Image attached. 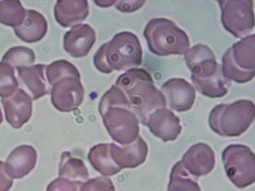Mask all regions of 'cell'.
<instances>
[{"label": "cell", "instance_id": "4316f807", "mask_svg": "<svg viewBox=\"0 0 255 191\" xmlns=\"http://www.w3.org/2000/svg\"><path fill=\"white\" fill-rule=\"evenodd\" d=\"M80 191H116L112 180L106 177L89 179L84 183Z\"/></svg>", "mask_w": 255, "mask_h": 191}, {"label": "cell", "instance_id": "ffe728a7", "mask_svg": "<svg viewBox=\"0 0 255 191\" xmlns=\"http://www.w3.org/2000/svg\"><path fill=\"white\" fill-rule=\"evenodd\" d=\"M16 36L23 42L32 43L41 40L46 35L47 22L44 16L34 9H26L20 23L13 28Z\"/></svg>", "mask_w": 255, "mask_h": 191}, {"label": "cell", "instance_id": "44dd1931", "mask_svg": "<svg viewBox=\"0 0 255 191\" xmlns=\"http://www.w3.org/2000/svg\"><path fill=\"white\" fill-rule=\"evenodd\" d=\"M88 159L93 167L104 176L115 175L122 170L112 159L108 143H100L92 147Z\"/></svg>", "mask_w": 255, "mask_h": 191}, {"label": "cell", "instance_id": "30bf717a", "mask_svg": "<svg viewBox=\"0 0 255 191\" xmlns=\"http://www.w3.org/2000/svg\"><path fill=\"white\" fill-rule=\"evenodd\" d=\"M217 2L221 10L223 26L235 37H244L254 29L253 0H223Z\"/></svg>", "mask_w": 255, "mask_h": 191}, {"label": "cell", "instance_id": "1f68e13d", "mask_svg": "<svg viewBox=\"0 0 255 191\" xmlns=\"http://www.w3.org/2000/svg\"><path fill=\"white\" fill-rule=\"evenodd\" d=\"M2 120H3V118H2V112H1V109L0 108V124L1 123V122H2Z\"/></svg>", "mask_w": 255, "mask_h": 191}, {"label": "cell", "instance_id": "5b68a950", "mask_svg": "<svg viewBox=\"0 0 255 191\" xmlns=\"http://www.w3.org/2000/svg\"><path fill=\"white\" fill-rule=\"evenodd\" d=\"M142 55L137 36L130 32L123 31L99 47L94 56L93 63L99 71L109 74L114 70L136 68L142 63Z\"/></svg>", "mask_w": 255, "mask_h": 191}, {"label": "cell", "instance_id": "f1b7e54d", "mask_svg": "<svg viewBox=\"0 0 255 191\" xmlns=\"http://www.w3.org/2000/svg\"><path fill=\"white\" fill-rule=\"evenodd\" d=\"M146 2L145 0H116V8L123 13H130L141 8Z\"/></svg>", "mask_w": 255, "mask_h": 191}, {"label": "cell", "instance_id": "603a6c76", "mask_svg": "<svg viewBox=\"0 0 255 191\" xmlns=\"http://www.w3.org/2000/svg\"><path fill=\"white\" fill-rule=\"evenodd\" d=\"M196 179L178 161L171 170L167 191H201Z\"/></svg>", "mask_w": 255, "mask_h": 191}, {"label": "cell", "instance_id": "4fadbf2b", "mask_svg": "<svg viewBox=\"0 0 255 191\" xmlns=\"http://www.w3.org/2000/svg\"><path fill=\"white\" fill-rule=\"evenodd\" d=\"M183 168L197 179L210 173L215 164V153L204 143H197L191 146L180 161Z\"/></svg>", "mask_w": 255, "mask_h": 191}, {"label": "cell", "instance_id": "cb8c5ba5", "mask_svg": "<svg viewBox=\"0 0 255 191\" xmlns=\"http://www.w3.org/2000/svg\"><path fill=\"white\" fill-rule=\"evenodd\" d=\"M25 10L19 0H0V23L12 28L17 26L21 22Z\"/></svg>", "mask_w": 255, "mask_h": 191}, {"label": "cell", "instance_id": "5bb4252c", "mask_svg": "<svg viewBox=\"0 0 255 191\" xmlns=\"http://www.w3.org/2000/svg\"><path fill=\"white\" fill-rule=\"evenodd\" d=\"M96 40L95 30L88 24H79L67 31L63 37L64 50L71 57L87 55Z\"/></svg>", "mask_w": 255, "mask_h": 191}, {"label": "cell", "instance_id": "8fae6325", "mask_svg": "<svg viewBox=\"0 0 255 191\" xmlns=\"http://www.w3.org/2000/svg\"><path fill=\"white\" fill-rule=\"evenodd\" d=\"M6 121L14 128H21L32 115V102L30 96L21 88L17 89L10 96L1 98Z\"/></svg>", "mask_w": 255, "mask_h": 191}, {"label": "cell", "instance_id": "7c38bea8", "mask_svg": "<svg viewBox=\"0 0 255 191\" xmlns=\"http://www.w3.org/2000/svg\"><path fill=\"white\" fill-rule=\"evenodd\" d=\"M161 92L170 108L183 112L189 110L195 101V88L185 79L174 78L163 84Z\"/></svg>", "mask_w": 255, "mask_h": 191}, {"label": "cell", "instance_id": "9a60e30c", "mask_svg": "<svg viewBox=\"0 0 255 191\" xmlns=\"http://www.w3.org/2000/svg\"><path fill=\"white\" fill-rule=\"evenodd\" d=\"M145 126L155 136L164 142L175 140L182 130L179 118L165 107L154 111L149 116Z\"/></svg>", "mask_w": 255, "mask_h": 191}, {"label": "cell", "instance_id": "f546056e", "mask_svg": "<svg viewBox=\"0 0 255 191\" xmlns=\"http://www.w3.org/2000/svg\"><path fill=\"white\" fill-rule=\"evenodd\" d=\"M13 183V179L6 172L4 163L0 161V191H9Z\"/></svg>", "mask_w": 255, "mask_h": 191}, {"label": "cell", "instance_id": "9c48e42d", "mask_svg": "<svg viewBox=\"0 0 255 191\" xmlns=\"http://www.w3.org/2000/svg\"><path fill=\"white\" fill-rule=\"evenodd\" d=\"M222 159L226 175L238 188L255 182V157L252 150L243 144H231L223 151Z\"/></svg>", "mask_w": 255, "mask_h": 191}, {"label": "cell", "instance_id": "52a82bcc", "mask_svg": "<svg viewBox=\"0 0 255 191\" xmlns=\"http://www.w3.org/2000/svg\"><path fill=\"white\" fill-rule=\"evenodd\" d=\"M143 35L149 50L160 56L185 54L190 45L186 33L165 18L150 19L144 29Z\"/></svg>", "mask_w": 255, "mask_h": 191}, {"label": "cell", "instance_id": "8992f818", "mask_svg": "<svg viewBox=\"0 0 255 191\" xmlns=\"http://www.w3.org/2000/svg\"><path fill=\"white\" fill-rule=\"evenodd\" d=\"M255 107L253 101L238 100L232 103H221L210 111V128L224 137H237L244 133L254 121Z\"/></svg>", "mask_w": 255, "mask_h": 191}, {"label": "cell", "instance_id": "83f0119b", "mask_svg": "<svg viewBox=\"0 0 255 191\" xmlns=\"http://www.w3.org/2000/svg\"><path fill=\"white\" fill-rule=\"evenodd\" d=\"M83 184L59 177L48 184L46 191H80Z\"/></svg>", "mask_w": 255, "mask_h": 191}, {"label": "cell", "instance_id": "2e32d148", "mask_svg": "<svg viewBox=\"0 0 255 191\" xmlns=\"http://www.w3.org/2000/svg\"><path fill=\"white\" fill-rule=\"evenodd\" d=\"M110 153L114 162L122 169L134 168L143 163L148 153V146L138 135L131 143L120 147L109 144Z\"/></svg>", "mask_w": 255, "mask_h": 191}, {"label": "cell", "instance_id": "ac0fdd59", "mask_svg": "<svg viewBox=\"0 0 255 191\" xmlns=\"http://www.w3.org/2000/svg\"><path fill=\"white\" fill-rule=\"evenodd\" d=\"M37 157L35 149L30 145H22L16 147L4 163L7 173L12 179L23 178L34 169Z\"/></svg>", "mask_w": 255, "mask_h": 191}, {"label": "cell", "instance_id": "3957f363", "mask_svg": "<svg viewBox=\"0 0 255 191\" xmlns=\"http://www.w3.org/2000/svg\"><path fill=\"white\" fill-rule=\"evenodd\" d=\"M184 59L191 72L192 82L201 94L219 98L227 93L231 82L224 76L221 65L216 62L213 51L208 46L194 45L185 53Z\"/></svg>", "mask_w": 255, "mask_h": 191}, {"label": "cell", "instance_id": "484cf974", "mask_svg": "<svg viewBox=\"0 0 255 191\" xmlns=\"http://www.w3.org/2000/svg\"><path fill=\"white\" fill-rule=\"evenodd\" d=\"M18 81L15 76V70L9 65L0 62V96L11 95L18 88Z\"/></svg>", "mask_w": 255, "mask_h": 191}, {"label": "cell", "instance_id": "4dcf8cb0", "mask_svg": "<svg viewBox=\"0 0 255 191\" xmlns=\"http://www.w3.org/2000/svg\"><path fill=\"white\" fill-rule=\"evenodd\" d=\"M95 4L102 7H108L114 5L116 0H94Z\"/></svg>", "mask_w": 255, "mask_h": 191}, {"label": "cell", "instance_id": "e0dca14e", "mask_svg": "<svg viewBox=\"0 0 255 191\" xmlns=\"http://www.w3.org/2000/svg\"><path fill=\"white\" fill-rule=\"evenodd\" d=\"M46 66L38 64L16 69L20 83L28 90L32 100H36L50 93L51 87L45 74Z\"/></svg>", "mask_w": 255, "mask_h": 191}, {"label": "cell", "instance_id": "7a4b0ae2", "mask_svg": "<svg viewBox=\"0 0 255 191\" xmlns=\"http://www.w3.org/2000/svg\"><path fill=\"white\" fill-rule=\"evenodd\" d=\"M98 110L109 135L117 142L128 145L139 135V121L124 93L116 85L103 95Z\"/></svg>", "mask_w": 255, "mask_h": 191}, {"label": "cell", "instance_id": "6da1fadb", "mask_svg": "<svg viewBox=\"0 0 255 191\" xmlns=\"http://www.w3.org/2000/svg\"><path fill=\"white\" fill-rule=\"evenodd\" d=\"M124 93L138 121L146 125L149 116L166 107L165 98L154 85L151 75L142 68H132L121 75L115 84Z\"/></svg>", "mask_w": 255, "mask_h": 191}, {"label": "cell", "instance_id": "ba28073f", "mask_svg": "<svg viewBox=\"0 0 255 191\" xmlns=\"http://www.w3.org/2000/svg\"><path fill=\"white\" fill-rule=\"evenodd\" d=\"M255 48L254 34L246 36L234 43L222 58L224 76L239 84L252 80L255 73Z\"/></svg>", "mask_w": 255, "mask_h": 191}, {"label": "cell", "instance_id": "d4e9b609", "mask_svg": "<svg viewBox=\"0 0 255 191\" xmlns=\"http://www.w3.org/2000/svg\"><path fill=\"white\" fill-rule=\"evenodd\" d=\"M35 55L30 48L22 46L11 47L4 53L1 62L5 63L14 69L21 67L32 65L35 62Z\"/></svg>", "mask_w": 255, "mask_h": 191}, {"label": "cell", "instance_id": "d6986e66", "mask_svg": "<svg viewBox=\"0 0 255 191\" xmlns=\"http://www.w3.org/2000/svg\"><path fill=\"white\" fill-rule=\"evenodd\" d=\"M89 13L88 2L85 0H57L54 7L55 20L63 27L81 24Z\"/></svg>", "mask_w": 255, "mask_h": 191}, {"label": "cell", "instance_id": "277c9868", "mask_svg": "<svg viewBox=\"0 0 255 191\" xmlns=\"http://www.w3.org/2000/svg\"><path fill=\"white\" fill-rule=\"evenodd\" d=\"M47 80L51 87V101L61 112L77 109L83 102L85 91L77 68L65 60H58L47 65Z\"/></svg>", "mask_w": 255, "mask_h": 191}, {"label": "cell", "instance_id": "7402d4cb", "mask_svg": "<svg viewBox=\"0 0 255 191\" xmlns=\"http://www.w3.org/2000/svg\"><path fill=\"white\" fill-rule=\"evenodd\" d=\"M59 177L84 183L89 180L88 170L80 159L73 157L68 151L63 152L59 166Z\"/></svg>", "mask_w": 255, "mask_h": 191}]
</instances>
